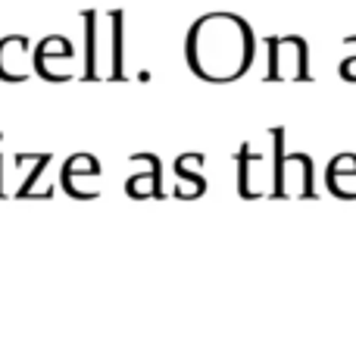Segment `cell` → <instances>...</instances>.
<instances>
[{
	"instance_id": "1",
	"label": "cell",
	"mask_w": 356,
	"mask_h": 341,
	"mask_svg": "<svg viewBox=\"0 0 356 341\" xmlns=\"http://www.w3.org/2000/svg\"><path fill=\"white\" fill-rule=\"evenodd\" d=\"M184 54H188V66L203 81L225 85L241 79L253 66L257 38L250 25L234 13H209L191 25Z\"/></svg>"
},
{
	"instance_id": "2",
	"label": "cell",
	"mask_w": 356,
	"mask_h": 341,
	"mask_svg": "<svg viewBox=\"0 0 356 341\" xmlns=\"http://www.w3.org/2000/svg\"><path fill=\"white\" fill-rule=\"evenodd\" d=\"M266 81H307L309 79V44L300 35L266 38Z\"/></svg>"
},
{
	"instance_id": "3",
	"label": "cell",
	"mask_w": 356,
	"mask_h": 341,
	"mask_svg": "<svg viewBox=\"0 0 356 341\" xmlns=\"http://www.w3.org/2000/svg\"><path fill=\"white\" fill-rule=\"evenodd\" d=\"M282 138V129L272 132V144H275V191L272 198H316L313 160L307 154H284Z\"/></svg>"
},
{
	"instance_id": "4",
	"label": "cell",
	"mask_w": 356,
	"mask_h": 341,
	"mask_svg": "<svg viewBox=\"0 0 356 341\" xmlns=\"http://www.w3.org/2000/svg\"><path fill=\"white\" fill-rule=\"evenodd\" d=\"M275 191V160L263 157L253 144L238 150V194L247 200L272 198Z\"/></svg>"
},
{
	"instance_id": "5",
	"label": "cell",
	"mask_w": 356,
	"mask_h": 341,
	"mask_svg": "<svg viewBox=\"0 0 356 341\" xmlns=\"http://www.w3.org/2000/svg\"><path fill=\"white\" fill-rule=\"evenodd\" d=\"M325 182H328V191L334 198H344V200H353L350 188L347 182H356V154H341L328 163V173H325Z\"/></svg>"
},
{
	"instance_id": "6",
	"label": "cell",
	"mask_w": 356,
	"mask_h": 341,
	"mask_svg": "<svg viewBox=\"0 0 356 341\" xmlns=\"http://www.w3.org/2000/svg\"><path fill=\"white\" fill-rule=\"evenodd\" d=\"M203 166V157L200 154H181L175 160V175L178 182H188V198H200L203 191H207V175L200 173Z\"/></svg>"
},
{
	"instance_id": "7",
	"label": "cell",
	"mask_w": 356,
	"mask_h": 341,
	"mask_svg": "<svg viewBox=\"0 0 356 341\" xmlns=\"http://www.w3.org/2000/svg\"><path fill=\"white\" fill-rule=\"evenodd\" d=\"M25 54H29V41H25V38H19V35L3 38V41H0V79L19 81L13 66H16V63L25 66Z\"/></svg>"
},
{
	"instance_id": "8",
	"label": "cell",
	"mask_w": 356,
	"mask_h": 341,
	"mask_svg": "<svg viewBox=\"0 0 356 341\" xmlns=\"http://www.w3.org/2000/svg\"><path fill=\"white\" fill-rule=\"evenodd\" d=\"M160 185H163V179H160V160L154 157V163H150V173L131 175L129 185H125V191H129L131 198H156V194H163Z\"/></svg>"
},
{
	"instance_id": "9",
	"label": "cell",
	"mask_w": 356,
	"mask_h": 341,
	"mask_svg": "<svg viewBox=\"0 0 356 341\" xmlns=\"http://www.w3.org/2000/svg\"><path fill=\"white\" fill-rule=\"evenodd\" d=\"M347 47H350V54L341 60V79L356 81V35L347 38Z\"/></svg>"
}]
</instances>
